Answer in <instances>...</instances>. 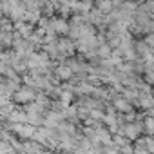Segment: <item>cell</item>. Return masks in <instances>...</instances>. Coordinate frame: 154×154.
Wrapping results in <instances>:
<instances>
[{"label": "cell", "mask_w": 154, "mask_h": 154, "mask_svg": "<svg viewBox=\"0 0 154 154\" xmlns=\"http://www.w3.org/2000/svg\"><path fill=\"white\" fill-rule=\"evenodd\" d=\"M125 134H127V136H131V138H134V136L138 134V127H127Z\"/></svg>", "instance_id": "cell-1"}]
</instances>
